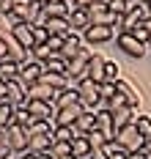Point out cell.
I'll use <instances>...</instances> for the list:
<instances>
[{
	"mask_svg": "<svg viewBox=\"0 0 151 159\" xmlns=\"http://www.w3.org/2000/svg\"><path fill=\"white\" fill-rule=\"evenodd\" d=\"M39 82H41V85H50V88H55V91H63V88H69V80L63 77V74H50V71H44Z\"/></svg>",
	"mask_w": 151,
	"mask_h": 159,
	"instance_id": "cell-23",
	"label": "cell"
},
{
	"mask_svg": "<svg viewBox=\"0 0 151 159\" xmlns=\"http://www.w3.org/2000/svg\"><path fill=\"white\" fill-rule=\"evenodd\" d=\"M85 137H88V143H91V151H94V148H104V145L110 143V140H107L102 132H96V129H94L91 134H85Z\"/></svg>",
	"mask_w": 151,
	"mask_h": 159,
	"instance_id": "cell-32",
	"label": "cell"
},
{
	"mask_svg": "<svg viewBox=\"0 0 151 159\" xmlns=\"http://www.w3.org/2000/svg\"><path fill=\"white\" fill-rule=\"evenodd\" d=\"M118 49H124L129 58H143L149 47H146L143 41H137L132 33H118Z\"/></svg>",
	"mask_w": 151,
	"mask_h": 159,
	"instance_id": "cell-8",
	"label": "cell"
},
{
	"mask_svg": "<svg viewBox=\"0 0 151 159\" xmlns=\"http://www.w3.org/2000/svg\"><path fill=\"white\" fill-rule=\"evenodd\" d=\"M33 39H36V47H44L47 41H50V33L44 25H33Z\"/></svg>",
	"mask_w": 151,
	"mask_h": 159,
	"instance_id": "cell-33",
	"label": "cell"
},
{
	"mask_svg": "<svg viewBox=\"0 0 151 159\" xmlns=\"http://www.w3.org/2000/svg\"><path fill=\"white\" fill-rule=\"evenodd\" d=\"M11 157H14V151L6 145V140H3V143H0V159H11Z\"/></svg>",
	"mask_w": 151,
	"mask_h": 159,
	"instance_id": "cell-38",
	"label": "cell"
},
{
	"mask_svg": "<svg viewBox=\"0 0 151 159\" xmlns=\"http://www.w3.org/2000/svg\"><path fill=\"white\" fill-rule=\"evenodd\" d=\"M77 96H80V104H83L85 110L96 112L104 104L102 102V85H96V82H91V80H83L80 85H77Z\"/></svg>",
	"mask_w": 151,
	"mask_h": 159,
	"instance_id": "cell-2",
	"label": "cell"
},
{
	"mask_svg": "<svg viewBox=\"0 0 151 159\" xmlns=\"http://www.w3.org/2000/svg\"><path fill=\"white\" fill-rule=\"evenodd\" d=\"M14 6H17V0H0V14H11Z\"/></svg>",
	"mask_w": 151,
	"mask_h": 159,
	"instance_id": "cell-37",
	"label": "cell"
},
{
	"mask_svg": "<svg viewBox=\"0 0 151 159\" xmlns=\"http://www.w3.org/2000/svg\"><path fill=\"white\" fill-rule=\"evenodd\" d=\"M116 91L124 96L126 102H129V107H132V110H137V107H140V96L135 93V88L126 82V80H118V82H116Z\"/></svg>",
	"mask_w": 151,
	"mask_h": 159,
	"instance_id": "cell-20",
	"label": "cell"
},
{
	"mask_svg": "<svg viewBox=\"0 0 151 159\" xmlns=\"http://www.w3.org/2000/svg\"><path fill=\"white\" fill-rule=\"evenodd\" d=\"M52 143H55V137H52V132L50 134H33V137H28V151L30 154H47L52 148Z\"/></svg>",
	"mask_w": 151,
	"mask_h": 159,
	"instance_id": "cell-14",
	"label": "cell"
},
{
	"mask_svg": "<svg viewBox=\"0 0 151 159\" xmlns=\"http://www.w3.org/2000/svg\"><path fill=\"white\" fill-rule=\"evenodd\" d=\"M85 44H83V33H69L66 39H63V49H61V58H63V61H74V58H77V52H80V49H83Z\"/></svg>",
	"mask_w": 151,
	"mask_h": 159,
	"instance_id": "cell-11",
	"label": "cell"
},
{
	"mask_svg": "<svg viewBox=\"0 0 151 159\" xmlns=\"http://www.w3.org/2000/svg\"><path fill=\"white\" fill-rule=\"evenodd\" d=\"M74 129H77V134L80 137H85V134H91L94 129H96V112L85 110L80 118H77V124H74Z\"/></svg>",
	"mask_w": 151,
	"mask_h": 159,
	"instance_id": "cell-19",
	"label": "cell"
},
{
	"mask_svg": "<svg viewBox=\"0 0 151 159\" xmlns=\"http://www.w3.org/2000/svg\"><path fill=\"white\" fill-rule=\"evenodd\" d=\"M69 25H71L74 33H85L91 28V14H88V8H74V11L69 14Z\"/></svg>",
	"mask_w": 151,
	"mask_h": 159,
	"instance_id": "cell-15",
	"label": "cell"
},
{
	"mask_svg": "<svg viewBox=\"0 0 151 159\" xmlns=\"http://www.w3.org/2000/svg\"><path fill=\"white\" fill-rule=\"evenodd\" d=\"M116 143L126 151V154H135V151H143V145H146V140L140 137V132L135 126H126V129H121L116 134Z\"/></svg>",
	"mask_w": 151,
	"mask_h": 159,
	"instance_id": "cell-3",
	"label": "cell"
},
{
	"mask_svg": "<svg viewBox=\"0 0 151 159\" xmlns=\"http://www.w3.org/2000/svg\"><path fill=\"white\" fill-rule=\"evenodd\" d=\"M50 154H52L55 159H61V157H69V154H71V143H52Z\"/></svg>",
	"mask_w": 151,
	"mask_h": 159,
	"instance_id": "cell-34",
	"label": "cell"
},
{
	"mask_svg": "<svg viewBox=\"0 0 151 159\" xmlns=\"http://www.w3.org/2000/svg\"><path fill=\"white\" fill-rule=\"evenodd\" d=\"M69 14H71V8L66 3H61V0H52L50 6H44V11H41L44 19H69Z\"/></svg>",
	"mask_w": 151,
	"mask_h": 159,
	"instance_id": "cell-16",
	"label": "cell"
},
{
	"mask_svg": "<svg viewBox=\"0 0 151 159\" xmlns=\"http://www.w3.org/2000/svg\"><path fill=\"white\" fill-rule=\"evenodd\" d=\"M129 33H132L137 41H143V44L149 47V30H146V25H143V22H140V25H135V28H132Z\"/></svg>",
	"mask_w": 151,
	"mask_h": 159,
	"instance_id": "cell-35",
	"label": "cell"
},
{
	"mask_svg": "<svg viewBox=\"0 0 151 159\" xmlns=\"http://www.w3.org/2000/svg\"><path fill=\"white\" fill-rule=\"evenodd\" d=\"M61 3H66V6H69V8H71V11L77 8V0H61Z\"/></svg>",
	"mask_w": 151,
	"mask_h": 159,
	"instance_id": "cell-45",
	"label": "cell"
},
{
	"mask_svg": "<svg viewBox=\"0 0 151 159\" xmlns=\"http://www.w3.org/2000/svg\"><path fill=\"white\" fill-rule=\"evenodd\" d=\"M85 159H91V157H85Z\"/></svg>",
	"mask_w": 151,
	"mask_h": 159,
	"instance_id": "cell-53",
	"label": "cell"
},
{
	"mask_svg": "<svg viewBox=\"0 0 151 159\" xmlns=\"http://www.w3.org/2000/svg\"><path fill=\"white\" fill-rule=\"evenodd\" d=\"M96 132H102L107 140H116V126H113V112L107 107L96 110Z\"/></svg>",
	"mask_w": 151,
	"mask_h": 159,
	"instance_id": "cell-13",
	"label": "cell"
},
{
	"mask_svg": "<svg viewBox=\"0 0 151 159\" xmlns=\"http://www.w3.org/2000/svg\"><path fill=\"white\" fill-rule=\"evenodd\" d=\"M71 154H74L77 159L91 157V143H88V137H77V140L71 143Z\"/></svg>",
	"mask_w": 151,
	"mask_h": 159,
	"instance_id": "cell-28",
	"label": "cell"
},
{
	"mask_svg": "<svg viewBox=\"0 0 151 159\" xmlns=\"http://www.w3.org/2000/svg\"><path fill=\"white\" fill-rule=\"evenodd\" d=\"M44 6L39 3V0H17V6L11 8V19L14 22H25V25H44Z\"/></svg>",
	"mask_w": 151,
	"mask_h": 159,
	"instance_id": "cell-1",
	"label": "cell"
},
{
	"mask_svg": "<svg viewBox=\"0 0 151 159\" xmlns=\"http://www.w3.org/2000/svg\"><path fill=\"white\" fill-rule=\"evenodd\" d=\"M33 115H30V110H28V107H17V110H14V124H17V126H22V129H30L33 126Z\"/></svg>",
	"mask_w": 151,
	"mask_h": 159,
	"instance_id": "cell-27",
	"label": "cell"
},
{
	"mask_svg": "<svg viewBox=\"0 0 151 159\" xmlns=\"http://www.w3.org/2000/svg\"><path fill=\"white\" fill-rule=\"evenodd\" d=\"M132 126L140 132V137H143V140H151V115H135Z\"/></svg>",
	"mask_w": 151,
	"mask_h": 159,
	"instance_id": "cell-26",
	"label": "cell"
},
{
	"mask_svg": "<svg viewBox=\"0 0 151 159\" xmlns=\"http://www.w3.org/2000/svg\"><path fill=\"white\" fill-rule=\"evenodd\" d=\"M52 137H55V143H74L80 134H77L74 126H55L52 129Z\"/></svg>",
	"mask_w": 151,
	"mask_h": 159,
	"instance_id": "cell-22",
	"label": "cell"
},
{
	"mask_svg": "<svg viewBox=\"0 0 151 159\" xmlns=\"http://www.w3.org/2000/svg\"><path fill=\"white\" fill-rule=\"evenodd\" d=\"M8 58V47H6V41L0 39V61H6Z\"/></svg>",
	"mask_w": 151,
	"mask_h": 159,
	"instance_id": "cell-41",
	"label": "cell"
},
{
	"mask_svg": "<svg viewBox=\"0 0 151 159\" xmlns=\"http://www.w3.org/2000/svg\"><path fill=\"white\" fill-rule=\"evenodd\" d=\"M6 93H8V82L0 80V102H6Z\"/></svg>",
	"mask_w": 151,
	"mask_h": 159,
	"instance_id": "cell-40",
	"label": "cell"
},
{
	"mask_svg": "<svg viewBox=\"0 0 151 159\" xmlns=\"http://www.w3.org/2000/svg\"><path fill=\"white\" fill-rule=\"evenodd\" d=\"M0 80H3V82L19 80V63H17V61H11V58L0 61Z\"/></svg>",
	"mask_w": 151,
	"mask_h": 159,
	"instance_id": "cell-21",
	"label": "cell"
},
{
	"mask_svg": "<svg viewBox=\"0 0 151 159\" xmlns=\"http://www.w3.org/2000/svg\"><path fill=\"white\" fill-rule=\"evenodd\" d=\"M3 140H6V134H3V132H0V143H3Z\"/></svg>",
	"mask_w": 151,
	"mask_h": 159,
	"instance_id": "cell-50",
	"label": "cell"
},
{
	"mask_svg": "<svg viewBox=\"0 0 151 159\" xmlns=\"http://www.w3.org/2000/svg\"><path fill=\"white\" fill-rule=\"evenodd\" d=\"M3 134H6V145H8V148H11L17 157L28 151V132H25L22 126H17V124H14V126L6 129Z\"/></svg>",
	"mask_w": 151,
	"mask_h": 159,
	"instance_id": "cell-4",
	"label": "cell"
},
{
	"mask_svg": "<svg viewBox=\"0 0 151 159\" xmlns=\"http://www.w3.org/2000/svg\"><path fill=\"white\" fill-rule=\"evenodd\" d=\"M61 159H77V157H74V154H69V157H61Z\"/></svg>",
	"mask_w": 151,
	"mask_h": 159,
	"instance_id": "cell-49",
	"label": "cell"
},
{
	"mask_svg": "<svg viewBox=\"0 0 151 159\" xmlns=\"http://www.w3.org/2000/svg\"><path fill=\"white\" fill-rule=\"evenodd\" d=\"M17 159H39V157H36V154H30V151H25V154H19Z\"/></svg>",
	"mask_w": 151,
	"mask_h": 159,
	"instance_id": "cell-43",
	"label": "cell"
},
{
	"mask_svg": "<svg viewBox=\"0 0 151 159\" xmlns=\"http://www.w3.org/2000/svg\"><path fill=\"white\" fill-rule=\"evenodd\" d=\"M25 107H28V110H30V115H33L36 121H55V104H52V102H28V104H25Z\"/></svg>",
	"mask_w": 151,
	"mask_h": 159,
	"instance_id": "cell-12",
	"label": "cell"
},
{
	"mask_svg": "<svg viewBox=\"0 0 151 159\" xmlns=\"http://www.w3.org/2000/svg\"><path fill=\"white\" fill-rule=\"evenodd\" d=\"M14 110L8 102H0V132H6L8 126H14Z\"/></svg>",
	"mask_w": 151,
	"mask_h": 159,
	"instance_id": "cell-24",
	"label": "cell"
},
{
	"mask_svg": "<svg viewBox=\"0 0 151 159\" xmlns=\"http://www.w3.org/2000/svg\"><path fill=\"white\" fill-rule=\"evenodd\" d=\"M129 159H151L146 151H135V154H129Z\"/></svg>",
	"mask_w": 151,
	"mask_h": 159,
	"instance_id": "cell-42",
	"label": "cell"
},
{
	"mask_svg": "<svg viewBox=\"0 0 151 159\" xmlns=\"http://www.w3.org/2000/svg\"><path fill=\"white\" fill-rule=\"evenodd\" d=\"M41 74H44V66L39 63V61H33V58H28L25 63H19V82H25L28 88L36 85L41 80Z\"/></svg>",
	"mask_w": 151,
	"mask_h": 159,
	"instance_id": "cell-7",
	"label": "cell"
},
{
	"mask_svg": "<svg viewBox=\"0 0 151 159\" xmlns=\"http://www.w3.org/2000/svg\"><path fill=\"white\" fill-rule=\"evenodd\" d=\"M140 3H146V6H151V0H140Z\"/></svg>",
	"mask_w": 151,
	"mask_h": 159,
	"instance_id": "cell-51",
	"label": "cell"
},
{
	"mask_svg": "<svg viewBox=\"0 0 151 159\" xmlns=\"http://www.w3.org/2000/svg\"><path fill=\"white\" fill-rule=\"evenodd\" d=\"M104 63H107V61H104L102 55H94V58H91V63H88V80H91V82H96V85L104 82Z\"/></svg>",
	"mask_w": 151,
	"mask_h": 159,
	"instance_id": "cell-18",
	"label": "cell"
},
{
	"mask_svg": "<svg viewBox=\"0 0 151 159\" xmlns=\"http://www.w3.org/2000/svg\"><path fill=\"white\" fill-rule=\"evenodd\" d=\"M39 3H41V6H50V3H52V0H39Z\"/></svg>",
	"mask_w": 151,
	"mask_h": 159,
	"instance_id": "cell-48",
	"label": "cell"
},
{
	"mask_svg": "<svg viewBox=\"0 0 151 159\" xmlns=\"http://www.w3.org/2000/svg\"><path fill=\"white\" fill-rule=\"evenodd\" d=\"M143 25H146V30H149V47H151V19H146Z\"/></svg>",
	"mask_w": 151,
	"mask_h": 159,
	"instance_id": "cell-44",
	"label": "cell"
},
{
	"mask_svg": "<svg viewBox=\"0 0 151 159\" xmlns=\"http://www.w3.org/2000/svg\"><path fill=\"white\" fill-rule=\"evenodd\" d=\"M14 41H17L19 47L25 49V52H33L36 49V39H33V25H25V22H14Z\"/></svg>",
	"mask_w": 151,
	"mask_h": 159,
	"instance_id": "cell-6",
	"label": "cell"
},
{
	"mask_svg": "<svg viewBox=\"0 0 151 159\" xmlns=\"http://www.w3.org/2000/svg\"><path fill=\"white\" fill-rule=\"evenodd\" d=\"M102 107H107L110 112H118V110H124V107H129V102H126V99H124V96H121V93L116 91V96H113V99H110L107 104H102Z\"/></svg>",
	"mask_w": 151,
	"mask_h": 159,
	"instance_id": "cell-30",
	"label": "cell"
},
{
	"mask_svg": "<svg viewBox=\"0 0 151 159\" xmlns=\"http://www.w3.org/2000/svg\"><path fill=\"white\" fill-rule=\"evenodd\" d=\"M149 8H151V6H149Z\"/></svg>",
	"mask_w": 151,
	"mask_h": 159,
	"instance_id": "cell-54",
	"label": "cell"
},
{
	"mask_svg": "<svg viewBox=\"0 0 151 159\" xmlns=\"http://www.w3.org/2000/svg\"><path fill=\"white\" fill-rule=\"evenodd\" d=\"M41 66H44V71H50V74H63V77H66V69H69V63L61 58V55H52L50 61L41 63Z\"/></svg>",
	"mask_w": 151,
	"mask_h": 159,
	"instance_id": "cell-25",
	"label": "cell"
},
{
	"mask_svg": "<svg viewBox=\"0 0 151 159\" xmlns=\"http://www.w3.org/2000/svg\"><path fill=\"white\" fill-rule=\"evenodd\" d=\"M6 102H8L11 107H25V104H28V85L19 82V80H11V82H8Z\"/></svg>",
	"mask_w": 151,
	"mask_h": 159,
	"instance_id": "cell-10",
	"label": "cell"
},
{
	"mask_svg": "<svg viewBox=\"0 0 151 159\" xmlns=\"http://www.w3.org/2000/svg\"><path fill=\"white\" fill-rule=\"evenodd\" d=\"M113 96H116V85H113V82H104V85H102V102L107 104Z\"/></svg>",
	"mask_w": 151,
	"mask_h": 159,
	"instance_id": "cell-36",
	"label": "cell"
},
{
	"mask_svg": "<svg viewBox=\"0 0 151 159\" xmlns=\"http://www.w3.org/2000/svg\"><path fill=\"white\" fill-rule=\"evenodd\" d=\"M113 36H116V28H107V25H91V28L83 33V41L88 44V47H94V44H107Z\"/></svg>",
	"mask_w": 151,
	"mask_h": 159,
	"instance_id": "cell-5",
	"label": "cell"
},
{
	"mask_svg": "<svg viewBox=\"0 0 151 159\" xmlns=\"http://www.w3.org/2000/svg\"><path fill=\"white\" fill-rule=\"evenodd\" d=\"M39 159H55V157H52L50 151H47V154H39Z\"/></svg>",
	"mask_w": 151,
	"mask_h": 159,
	"instance_id": "cell-47",
	"label": "cell"
},
{
	"mask_svg": "<svg viewBox=\"0 0 151 159\" xmlns=\"http://www.w3.org/2000/svg\"><path fill=\"white\" fill-rule=\"evenodd\" d=\"M91 159H107V151L104 148H94L91 151Z\"/></svg>",
	"mask_w": 151,
	"mask_h": 159,
	"instance_id": "cell-39",
	"label": "cell"
},
{
	"mask_svg": "<svg viewBox=\"0 0 151 159\" xmlns=\"http://www.w3.org/2000/svg\"><path fill=\"white\" fill-rule=\"evenodd\" d=\"M124 3H132V0H124Z\"/></svg>",
	"mask_w": 151,
	"mask_h": 159,
	"instance_id": "cell-52",
	"label": "cell"
},
{
	"mask_svg": "<svg viewBox=\"0 0 151 159\" xmlns=\"http://www.w3.org/2000/svg\"><path fill=\"white\" fill-rule=\"evenodd\" d=\"M85 112V107L77 102V104H71V107H63V110L55 112V121H52V126H74L77 124V118Z\"/></svg>",
	"mask_w": 151,
	"mask_h": 159,
	"instance_id": "cell-9",
	"label": "cell"
},
{
	"mask_svg": "<svg viewBox=\"0 0 151 159\" xmlns=\"http://www.w3.org/2000/svg\"><path fill=\"white\" fill-rule=\"evenodd\" d=\"M11 30H14V19L8 14H0V39L6 41V39L11 36Z\"/></svg>",
	"mask_w": 151,
	"mask_h": 159,
	"instance_id": "cell-31",
	"label": "cell"
},
{
	"mask_svg": "<svg viewBox=\"0 0 151 159\" xmlns=\"http://www.w3.org/2000/svg\"><path fill=\"white\" fill-rule=\"evenodd\" d=\"M80 102V96H77V85H69L63 91H58L55 96V110H63V107H71V104H77Z\"/></svg>",
	"mask_w": 151,
	"mask_h": 159,
	"instance_id": "cell-17",
	"label": "cell"
},
{
	"mask_svg": "<svg viewBox=\"0 0 151 159\" xmlns=\"http://www.w3.org/2000/svg\"><path fill=\"white\" fill-rule=\"evenodd\" d=\"M143 151H146V154L151 157V140H146V145H143Z\"/></svg>",
	"mask_w": 151,
	"mask_h": 159,
	"instance_id": "cell-46",
	"label": "cell"
},
{
	"mask_svg": "<svg viewBox=\"0 0 151 159\" xmlns=\"http://www.w3.org/2000/svg\"><path fill=\"white\" fill-rule=\"evenodd\" d=\"M118 74H121L118 63H116V61H107V63H104V82H113V85H116L118 80H121ZM104 82H102V85H104Z\"/></svg>",
	"mask_w": 151,
	"mask_h": 159,
	"instance_id": "cell-29",
	"label": "cell"
}]
</instances>
